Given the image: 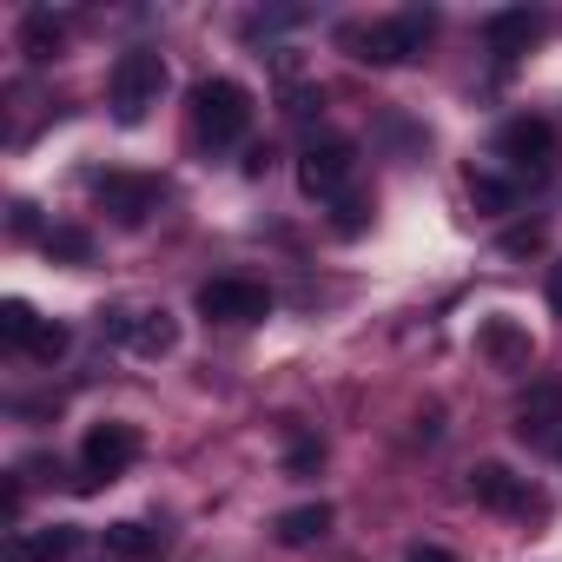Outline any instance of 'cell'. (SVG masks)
I'll list each match as a JSON object with an SVG mask.
<instances>
[{
    "label": "cell",
    "instance_id": "cell-1",
    "mask_svg": "<svg viewBox=\"0 0 562 562\" xmlns=\"http://www.w3.org/2000/svg\"><path fill=\"white\" fill-rule=\"evenodd\" d=\"M430 34H437V14H391L378 27L345 34V47H358L364 67H404V60H417L430 47Z\"/></svg>",
    "mask_w": 562,
    "mask_h": 562
},
{
    "label": "cell",
    "instance_id": "cell-2",
    "mask_svg": "<svg viewBox=\"0 0 562 562\" xmlns=\"http://www.w3.org/2000/svg\"><path fill=\"white\" fill-rule=\"evenodd\" d=\"M159 93H166V60L153 47H126L113 60V120L120 126H139L159 106Z\"/></svg>",
    "mask_w": 562,
    "mask_h": 562
},
{
    "label": "cell",
    "instance_id": "cell-3",
    "mask_svg": "<svg viewBox=\"0 0 562 562\" xmlns=\"http://www.w3.org/2000/svg\"><path fill=\"white\" fill-rule=\"evenodd\" d=\"M192 126L205 146H232L251 126V93L238 80H199L192 87Z\"/></svg>",
    "mask_w": 562,
    "mask_h": 562
},
{
    "label": "cell",
    "instance_id": "cell-4",
    "mask_svg": "<svg viewBox=\"0 0 562 562\" xmlns=\"http://www.w3.org/2000/svg\"><path fill=\"white\" fill-rule=\"evenodd\" d=\"M139 450H146V437L133 424H93L87 443H80V490H100V483L126 476L139 463Z\"/></svg>",
    "mask_w": 562,
    "mask_h": 562
},
{
    "label": "cell",
    "instance_id": "cell-5",
    "mask_svg": "<svg viewBox=\"0 0 562 562\" xmlns=\"http://www.w3.org/2000/svg\"><path fill=\"white\" fill-rule=\"evenodd\" d=\"M351 172H358V146H351V139H318V146L299 153V186H305V199H345Z\"/></svg>",
    "mask_w": 562,
    "mask_h": 562
},
{
    "label": "cell",
    "instance_id": "cell-6",
    "mask_svg": "<svg viewBox=\"0 0 562 562\" xmlns=\"http://www.w3.org/2000/svg\"><path fill=\"white\" fill-rule=\"evenodd\" d=\"M199 312L212 325H258L271 318V292L251 285V278H212V285H199Z\"/></svg>",
    "mask_w": 562,
    "mask_h": 562
},
{
    "label": "cell",
    "instance_id": "cell-7",
    "mask_svg": "<svg viewBox=\"0 0 562 562\" xmlns=\"http://www.w3.org/2000/svg\"><path fill=\"white\" fill-rule=\"evenodd\" d=\"M549 153H555V126L549 120H509L503 133H496V159H509V172L516 179H542V166H549Z\"/></svg>",
    "mask_w": 562,
    "mask_h": 562
},
{
    "label": "cell",
    "instance_id": "cell-8",
    "mask_svg": "<svg viewBox=\"0 0 562 562\" xmlns=\"http://www.w3.org/2000/svg\"><path fill=\"white\" fill-rule=\"evenodd\" d=\"M93 199H100V212H113L120 225H146V218L159 212L166 186H159V179H146V172H106V179L93 186Z\"/></svg>",
    "mask_w": 562,
    "mask_h": 562
},
{
    "label": "cell",
    "instance_id": "cell-9",
    "mask_svg": "<svg viewBox=\"0 0 562 562\" xmlns=\"http://www.w3.org/2000/svg\"><path fill=\"white\" fill-rule=\"evenodd\" d=\"M106 331L126 345V351H139V358H166L172 345H179V325L166 318V312H106Z\"/></svg>",
    "mask_w": 562,
    "mask_h": 562
},
{
    "label": "cell",
    "instance_id": "cell-10",
    "mask_svg": "<svg viewBox=\"0 0 562 562\" xmlns=\"http://www.w3.org/2000/svg\"><path fill=\"white\" fill-rule=\"evenodd\" d=\"M516 437H522L529 450H542V443L562 437V384H555V378H542V384L522 391V404H516Z\"/></svg>",
    "mask_w": 562,
    "mask_h": 562
},
{
    "label": "cell",
    "instance_id": "cell-11",
    "mask_svg": "<svg viewBox=\"0 0 562 562\" xmlns=\"http://www.w3.org/2000/svg\"><path fill=\"white\" fill-rule=\"evenodd\" d=\"M80 549L74 522H47V529H14L8 536V562H67Z\"/></svg>",
    "mask_w": 562,
    "mask_h": 562
},
{
    "label": "cell",
    "instance_id": "cell-12",
    "mask_svg": "<svg viewBox=\"0 0 562 562\" xmlns=\"http://www.w3.org/2000/svg\"><path fill=\"white\" fill-rule=\"evenodd\" d=\"M536 34H542V14H536V8H503V14H490V27H483V41H490V54H496V60L529 54V47H536Z\"/></svg>",
    "mask_w": 562,
    "mask_h": 562
},
{
    "label": "cell",
    "instance_id": "cell-13",
    "mask_svg": "<svg viewBox=\"0 0 562 562\" xmlns=\"http://www.w3.org/2000/svg\"><path fill=\"white\" fill-rule=\"evenodd\" d=\"M476 351H483L496 371H529V358H536V345H529V331H522L516 318H490V325L476 331Z\"/></svg>",
    "mask_w": 562,
    "mask_h": 562
},
{
    "label": "cell",
    "instance_id": "cell-14",
    "mask_svg": "<svg viewBox=\"0 0 562 562\" xmlns=\"http://www.w3.org/2000/svg\"><path fill=\"white\" fill-rule=\"evenodd\" d=\"M470 496H476L483 509H503V516L529 503V490H522V476H516L509 463H476V470H470Z\"/></svg>",
    "mask_w": 562,
    "mask_h": 562
},
{
    "label": "cell",
    "instance_id": "cell-15",
    "mask_svg": "<svg viewBox=\"0 0 562 562\" xmlns=\"http://www.w3.org/2000/svg\"><path fill=\"white\" fill-rule=\"evenodd\" d=\"M166 536L146 522H106V562H159Z\"/></svg>",
    "mask_w": 562,
    "mask_h": 562
},
{
    "label": "cell",
    "instance_id": "cell-16",
    "mask_svg": "<svg viewBox=\"0 0 562 562\" xmlns=\"http://www.w3.org/2000/svg\"><path fill=\"white\" fill-rule=\"evenodd\" d=\"M331 522H338V509H331V503H299V509H285V516L271 522V536L285 542V549H305V542H318Z\"/></svg>",
    "mask_w": 562,
    "mask_h": 562
},
{
    "label": "cell",
    "instance_id": "cell-17",
    "mask_svg": "<svg viewBox=\"0 0 562 562\" xmlns=\"http://www.w3.org/2000/svg\"><path fill=\"white\" fill-rule=\"evenodd\" d=\"M21 54H27L34 67H47V60L60 54V21H54V14H27V27H21Z\"/></svg>",
    "mask_w": 562,
    "mask_h": 562
},
{
    "label": "cell",
    "instance_id": "cell-18",
    "mask_svg": "<svg viewBox=\"0 0 562 562\" xmlns=\"http://www.w3.org/2000/svg\"><path fill=\"white\" fill-rule=\"evenodd\" d=\"M41 331V318H34V305L27 299H8V305H0V338H8V345H21L27 351V338Z\"/></svg>",
    "mask_w": 562,
    "mask_h": 562
},
{
    "label": "cell",
    "instance_id": "cell-19",
    "mask_svg": "<svg viewBox=\"0 0 562 562\" xmlns=\"http://www.w3.org/2000/svg\"><path fill=\"white\" fill-rule=\"evenodd\" d=\"M331 225H338L345 238H358V232L371 225V199H364V192H345V199H338V212H331Z\"/></svg>",
    "mask_w": 562,
    "mask_h": 562
},
{
    "label": "cell",
    "instance_id": "cell-20",
    "mask_svg": "<svg viewBox=\"0 0 562 562\" xmlns=\"http://www.w3.org/2000/svg\"><path fill=\"white\" fill-rule=\"evenodd\" d=\"M47 251L54 258H93V238L80 225H60V232H47Z\"/></svg>",
    "mask_w": 562,
    "mask_h": 562
},
{
    "label": "cell",
    "instance_id": "cell-21",
    "mask_svg": "<svg viewBox=\"0 0 562 562\" xmlns=\"http://www.w3.org/2000/svg\"><path fill=\"white\" fill-rule=\"evenodd\" d=\"M470 192H476V205H490V212L516 205V186H509V179H470Z\"/></svg>",
    "mask_w": 562,
    "mask_h": 562
},
{
    "label": "cell",
    "instance_id": "cell-22",
    "mask_svg": "<svg viewBox=\"0 0 562 562\" xmlns=\"http://www.w3.org/2000/svg\"><path fill=\"white\" fill-rule=\"evenodd\" d=\"M27 351H34V358H41V364H54V358H60V351H67V325H41V331H34V338H27Z\"/></svg>",
    "mask_w": 562,
    "mask_h": 562
},
{
    "label": "cell",
    "instance_id": "cell-23",
    "mask_svg": "<svg viewBox=\"0 0 562 562\" xmlns=\"http://www.w3.org/2000/svg\"><path fill=\"white\" fill-rule=\"evenodd\" d=\"M318 463H325V443H312V437H305V443H292V457H285V470H292V476H305V470H318Z\"/></svg>",
    "mask_w": 562,
    "mask_h": 562
},
{
    "label": "cell",
    "instance_id": "cell-24",
    "mask_svg": "<svg viewBox=\"0 0 562 562\" xmlns=\"http://www.w3.org/2000/svg\"><path fill=\"white\" fill-rule=\"evenodd\" d=\"M529 245H542V225H529V232H509V238H503V251H529Z\"/></svg>",
    "mask_w": 562,
    "mask_h": 562
},
{
    "label": "cell",
    "instance_id": "cell-25",
    "mask_svg": "<svg viewBox=\"0 0 562 562\" xmlns=\"http://www.w3.org/2000/svg\"><path fill=\"white\" fill-rule=\"evenodd\" d=\"M549 312L562 318V265H549Z\"/></svg>",
    "mask_w": 562,
    "mask_h": 562
},
{
    "label": "cell",
    "instance_id": "cell-26",
    "mask_svg": "<svg viewBox=\"0 0 562 562\" xmlns=\"http://www.w3.org/2000/svg\"><path fill=\"white\" fill-rule=\"evenodd\" d=\"M404 562H457V555H450V549H430V542H424V549H411Z\"/></svg>",
    "mask_w": 562,
    "mask_h": 562
}]
</instances>
